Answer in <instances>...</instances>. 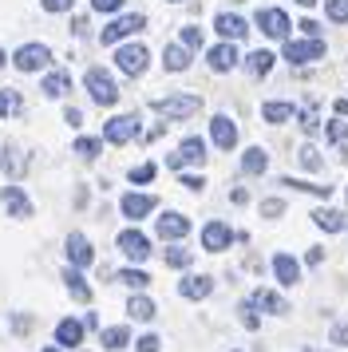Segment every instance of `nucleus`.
Wrapping results in <instances>:
<instances>
[{
    "label": "nucleus",
    "mask_w": 348,
    "mask_h": 352,
    "mask_svg": "<svg viewBox=\"0 0 348 352\" xmlns=\"http://www.w3.org/2000/svg\"><path fill=\"white\" fill-rule=\"evenodd\" d=\"M142 28H146V16H139V12H135V16H119V20H111L107 28H103V32H99V44H119V40H123V36H135V32H142Z\"/></svg>",
    "instance_id": "nucleus-5"
},
{
    "label": "nucleus",
    "mask_w": 348,
    "mask_h": 352,
    "mask_svg": "<svg viewBox=\"0 0 348 352\" xmlns=\"http://www.w3.org/2000/svg\"><path fill=\"white\" fill-rule=\"evenodd\" d=\"M297 4H316V0H297Z\"/></svg>",
    "instance_id": "nucleus-53"
},
{
    "label": "nucleus",
    "mask_w": 348,
    "mask_h": 352,
    "mask_svg": "<svg viewBox=\"0 0 348 352\" xmlns=\"http://www.w3.org/2000/svg\"><path fill=\"white\" fill-rule=\"evenodd\" d=\"M313 222L320 226L325 234H340V230H345V218H340L336 210H316V214H313Z\"/></svg>",
    "instance_id": "nucleus-29"
},
{
    "label": "nucleus",
    "mask_w": 348,
    "mask_h": 352,
    "mask_svg": "<svg viewBox=\"0 0 348 352\" xmlns=\"http://www.w3.org/2000/svg\"><path fill=\"white\" fill-rule=\"evenodd\" d=\"M155 230H158V238H162V241H178V238H186V234H190V218L171 210V214H162V218L155 222Z\"/></svg>",
    "instance_id": "nucleus-11"
},
{
    "label": "nucleus",
    "mask_w": 348,
    "mask_h": 352,
    "mask_svg": "<svg viewBox=\"0 0 348 352\" xmlns=\"http://www.w3.org/2000/svg\"><path fill=\"white\" fill-rule=\"evenodd\" d=\"M67 261H72V265H79V270H83V265H91V261H95L91 241L83 238V234H67Z\"/></svg>",
    "instance_id": "nucleus-15"
},
{
    "label": "nucleus",
    "mask_w": 348,
    "mask_h": 352,
    "mask_svg": "<svg viewBox=\"0 0 348 352\" xmlns=\"http://www.w3.org/2000/svg\"><path fill=\"white\" fill-rule=\"evenodd\" d=\"M316 123H320V119H316V111H313V107H305V115H301V127H305L309 135H313V131H316Z\"/></svg>",
    "instance_id": "nucleus-46"
},
{
    "label": "nucleus",
    "mask_w": 348,
    "mask_h": 352,
    "mask_svg": "<svg viewBox=\"0 0 348 352\" xmlns=\"http://www.w3.org/2000/svg\"><path fill=\"white\" fill-rule=\"evenodd\" d=\"M301 166H305V170H320V155H316L313 146H301Z\"/></svg>",
    "instance_id": "nucleus-39"
},
{
    "label": "nucleus",
    "mask_w": 348,
    "mask_h": 352,
    "mask_svg": "<svg viewBox=\"0 0 348 352\" xmlns=\"http://www.w3.org/2000/svg\"><path fill=\"white\" fill-rule=\"evenodd\" d=\"M234 4H241V0H234Z\"/></svg>",
    "instance_id": "nucleus-55"
},
{
    "label": "nucleus",
    "mask_w": 348,
    "mask_h": 352,
    "mask_svg": "<svg viewBox=\"0 0 348 352\" xmlns=\"http://www.w3.org/2000/svg\"><path fill=\"white\" fill-rule=\"evenodd\" d=\"M182 44H186V48H202V28L186 24V28H182Z\"/></svg>",
    "instance_id": "nucleus-42"
},
{
    "label": "nucleus",
    "mask_w": 348,
    "mask_h": 352,
    "mask_svg": "<svg viewBox=\"0 0 348 352\" xmlns=\"http://www.w3.org/2000/svg\"><path fill=\"white\" fill-rule=\"evenodd\" d=\"M155 175H158L155 162H142V166H135V170H131V182H151Z\"/></svg>",
    "instance_id": "nucleus-40"
},
{
    "label": "nucleus",
    "mask_w": 348,
    "mask_h": 352,
    "mask_svg": "<svg viewBox=\"0 0 348 352\" xmlns=\"http://www.w3.org/2000/svg\"><path fill=\"white\" fill-rule=\"evenodd\" d=\"M158 349H162V340H158L155 333H146V336L135 340V352H158Z\"/></svg>",
    "instance_id": "nucleus-41"
},
{
    "label": "nucleus",
    "mask_w": 348,
    "mask_h": 352,
    "mask_svg": "<svg viewBox=\"0 0 348 352\" xmlns=\"http://www.w3.org/2000/svg\"><path fill=\"white\" fill-rule=\"evenodd\" d=\"M281 186H293V190H309L316 198H329L332 186H316V182H297V178H281Z\"/></svg>",
    "instance_id": "nucleus-33"
},
{
    "label": "nucleus",
    "mask_w": 348,
    "mask_h": 352,
    "mask_svg": "<svg viewBox=\"0 0 348 352\" xmlns=\"http://www.w3.org/2000/svg\"><path fill=\"white\" fill-rule=\"evenodd\" d=\"M261 115H265V123L281 127V123H289V119H293V107H289V103H273V99H269L265 107H261Z\"/></svg>",
    "instance_id": "nucleus-28"
},
{
    "label": "nucleus",
    "mask_w": 348,
    "mask_h": 352,
    "mask_svg": "<svg viewBox=\"0 0 348 352\" xmlns=\"http://www.w3.org/2000/svg\"><path fill=\"white\" fill-rule=\"evenodd\" d=\"M210 72H234L237 67V48L234 44H218V48H210Z\"/></svg>",
    "instance_id": "nucleus-18"
},
{
    "label": "nucleus",
    "mask_w": 348,
    "mask_h": 352,
    "mask_svg": "<svg viewBox=\"0 0 348 352\" xmlns=\"http://www.w3.org/2000/svg\"><path fill=\"white\" fill-rule=\"evenodd\" d=\"M12 64H16V72H40V67H47L52 64V48L47 44H24V48L12 56Z\"/></svg>",
    "instance_id": "nucleus-6"
},
{
    "label": "nucleus",
    "mask_w": 348,
    "mask_h": 352,
    "mask_svg": "<svg viewBox=\"0 0 348 352\" xmlns=\"http://www.w3.org/2000/svg\"><path fill=\"white\" fill-rule=\"evenodd\" d=\"M332 107H336V115H345V119H348V99H336Z\"/></svg>",
    "instance_id": "nucleus-51"
},
{
    "label": "nucleus",
    "mask_w": 348,
    "mask_h": 352,
    "mask_svg": "<svg viewBox=\"0 0 348 352\" xmlns=\"http://www.w3.org/2000/svg\"><path fill=\"white\" fill-rule=\"evenodd\" d=\"M265 166H269V159H265V151H261V146H250V151L241 155V170H246V175H261Z\"/></svg>",
    "instance_id": "nucleus-27"
},
{
    "label": "nucleus",
    "mask_w": 348,
    "mask_h": 352,
    "mask_svg": "<svg viewBox=\"0 0 348 352\" xmlns=\"http://www.w3.org/2000/svg\"><path fill=\"white\" fill-rule=\"evenodd\" d=\"M166 265H174V270H186L190 261H194V257H190V250H178V245H174V250H166Z\"/></svg>",
    "instance_id": "nucleus-36"
},
{
    "label": "nucleus",
    "mask_w": 348,
    "mask_h": 352,
    "mask_svg": "<svg viewBox=\"0 0 348 352\" xmlns=\"http://www.w3.org/2000/svg\"><path fill=\"white\" fill-rule=\"evenodd\" d=\"M83 320H60L56 324V344H63V349H76L79 340H83Z\"/></svg>",
    "instance_id": "nucleus-19"
},
{
    "label": "nucleus",
    "mask_w": 348,
    "mask_h": 352,
    "mask_svg": "<svg viewBox=\"0 0 348 352\" xmlns=\"http://www.w3.org/2000/svg\"><path fill=\"white\" fill-rule=\"evenodd\" d=\"M4 210H8L12 218H32V202H28V194L20 190V186H4Z\"/></svg>",
    "instance_id": "nucleus-17"
},
{
    "label": "nucleus",
    "mask_w": 348,
    "mask_h": 352,
    "mask_svg": "<svg viewBox=\"0 0 348 352\" xmlns=\"http://www.w3.org/2000/svg\"><path fill=\"white\" fill-rule=\"evenodd\" d=\"M40 4H44V12H67L76 0H40Z\"/></svg>",
    "instance_id": "nucleus-45"
},
{
    "label": "nucleus",
    "mask_w": 348,
    "mask_h": 352,
    "mask_svg": "<svg viewBox=\"0 0 348 352\" xmlns=\"http://www.w3.org/2000/svg\"><path fill=\"white\" fill-rule=\"evenodd\" d=\"M139 115H115V119H107L103 123V139L107 143H115V146H123V143H131V139H139Z\"/></svg>",
    "instance_id": "nucleus-3"
},
{
    "label": "nucleus",
    "mask_w": 348,
    "mask_h": 352,
    "mask_svg": "<svg viewBox=\"0 0 348 352\" xmlns=\"http://www.w3.org/2000/svg\"><path fill=\"white\" fill-rule=\"evenodd\" d=\"M123 218H131V222H139V218H146L151 210L158 206V198L155 194H123Z\"/></svg>",
    "instance_id": "nucleus-13"
},
{
    "label": "nucleus",
    "mask_w": 348,
    "mask_h": 352,
    "mask_svg": "<svg viewBox=\"0 0 348 352\" xmlns=\"http://www.w3.org/2000/svg\"><path fill=\"white\" fill-rule=\"evenodd\" d=\"M162 64H166V72H186L190 67V48L186 44H171V48L162 52Z\"/></svg>",
    "instance_id": "nucleus-24"
},
{
    "label": "nucleus",
    "mask_w": 348,
    "mask_h": 352,
    "mask_svg": "<svg viewBox=\"0 0 348 352\" xmlns=\"http://www.w3.org/2000/svg\"><path fill=\"white\" fill-rule=\"evenodd\" d=\"M332 344H348V320L345 324H332Z\"/></svg>",
    "instance_id": "nucleus-47"
},
{
    "label": "nucleus",
    "mask_w": 348,
    "mask_h": 352,
    "mask_svg": "<svg viewBox=\"0 0 348 352\" xmlns=\"http://www.w3.org/2000/svg\"><path fill=\"white\" fill-rule=\"evenodd\" d=\"M44 352H60V349H44Z\"/></svg>",
    "instance_id": "nucleus-54"
},
{
    "label": "nucleus",
    "mask_w": 348,
    "mask_h": 352,
    "mask_svg": "<svg viewBox=\"0 0 348 352\" xmlns=\"http://www.w3.org/2000/svg\"><path fill=\"white\" fill-rule=\"evenodd\" d=\"M171 4H178V0H171Z\"/></svg>",
    "instance_id": "nucleus-56"
},
{
    "label": "nucleus",
    "mask_w": 348,
    "mask_h": 352,
    "mask_svg": "<svg viewBox=\"0 0 348 352\" xmlns=\"http://www.w3.org/2000/svg\"><path fill=\"white\" fill-rule=\"evenodd\" d=\"M166 162H171L174 170H182V166H198V162H206V143L202 139H182V146H178Z\"/></svg>",
    "instance_id": "nucleus-9"
},
{
    "label": "nucleus",
    "mask_w": 348,
    "mask_h": 352,
    "mask_svg": "<svg viewBox=\"0 0 348 352\" xmlns=\"http://www.w3.org/2000/svg\"><path fill=\"white\" fill-rule=\"evenodd\" d=\"M332 24H348V0H325Z\"/></svg>",
    "instance_id": "nucleus-35"
},
{
    "label": "nucleus",
    "mask_w": 348,
    "mask_h": 352,
    "mask_svg": "<svg viewBox=\"0 0 348 352\" xmlns=\"http://www.w3.org/2000/svg\"><path fill=\"white\" fill-rule=\"evenodd\" d=\"M246 64H250L253 76H265L269 67H273V52H250V60H246Z\"/></svg>",
    "instance_id": "nucleus-32"
},
{
    "label": "nucleus",
    "mask_w": 348,
    "mask_h": 352,
    "mask_svg": "<svg viewBox=\"0 0 348 352\" xmlns=\"http://www.w3.org/2000/svg\"><path fill=\"white\" fill-rule=\"evenodd\" d=\"M63 285H67V293H72L76 301H91V285L83 281V273H79V265H72V270H63Z\"/></svg>",
    "instance_id": "nucleus-21"
},
{
    "label": "nucleus",
    "mask_w": 348,
    "mask_h": 352,
    "mask_svg": "<svg viewBox=\"0 0 348 352\" xmlns=\"http://www.w3.org/2000/svg\"><path fill=\"white\" fill-rule=\"evenodd\" d=\"M91 8H95V12H119V8H123V0H91Z\"/></svg>",
    "instance_id": "nucleus-44"
},
{
    "label": "nucleus",
    "mask_w": 348,
    "mask_h": 352,
    "mask_svg": "<svg viewBox=\"0 0 348 352\" xmlns=\"http://www.w3.org/2000/svg\"><path fill=\"white\" fill-rule=\"evenodd\" d=\"M99 151H103L99 139H76V155H83V159H95Z\"/></svg>",
    "instance_id": "nucleus-37"
},
{
    "label": "nucleus",
    "mask_w": 348,
    "mask_h": 352,
    "mask_svg": "<svg viewBox=\"0 0 348 352\" xmlns=\"http://www.w3.org/2000/svg\"><path fill=\"white\" fill-rule=\"evenodd\" d=\"M273 273H277V281H281V285H297V281H301V265L289 254L273 257Z\"/></svg>",
    "instance_id": "nucleus-20"
},
{
    "label": "nucleus",
    "mask_w": 348,
    "mask_h": 352,
    "mask_svg": "<svg viewBox=\"0 0 348 352\" xmlns=\"http://www.w3.org/2000/svg\"><path fill=\"white\" fill-rule=\"evenodd\" d=\"M83 87L91 91V99L99 103V107H111V103L119 99V87H115V80H111L103 67H87V76H83Z\"/></svg>",
    "instance_id": "nucleus-1"
},
{
    "label": "nucleus",
    "mask_w": 348,
    "mask_h": 352,
    "mask_svg": "<svg viewBox=\"0 0 348 352\" xmlns=\"http://www.w3.org/2000/svg\"><path fill=\"white\" fill-rule=\"evenodd\" d=\"M178 293H182L186 301H202V297H210V293H214V281H210V277H202V273H194V277H182Z\"/></svg>",
    "instance_id": "nucleus-16"
},
{
    "label": "nucleus",
    "mask_w": 348,
    "mask_h": 352,
    "mask_svg": "<svg viewBox=\"0 0 348 352\" xmlns=\"http://www.w3.org/2000/svg\"><path fill=\"white\" fill-rule=\"evenodd\" d=\"M63 123H72V127H79V123H83V115H79L76 107H67V111H63Z\"/></svg>",
    "instance_id": "nucleus-49"
},
{
    "label": "nucleus",
    "mask_w": 348,
    "mask_h": 352,
    "mask_svg": "<svg viewBox=\"0 0 348 352\" xmlns=\"http://www.w3.org/2000/svg\"><path fill=\"white\" fill-rule=\"evenodd\" d=\"M210 139H214L218 151H234V146H237L234 119H230V115H214V123H210Z\"/></svg>",
    "instance_id": "nucleus-10"
},
{
    "label": "nucleus",
    "mask_w": 348,
    "mask_h": 352,
    "mask_svg": "<svg viewBox=\"0 0 348 352\" xmlns=\"http://www.w3.org/2000/svg\"><path fill=\"white\" fill-rule=\"evenodd\" d=\"M261 214H265V218H281V214H285V202L269 198V202H261Z\"/></svg>",
    "instance_id": "nucleus-43"
},
{
    "label": "nucleus",
    "mask_w": 348,
    "mask_h": 352,
    "mask_svg": "<svg viewBox=\"0 0 348 352\" xmlns=\"http://www.w3.org/2000/svg\"><path fill=\"white\" fill-rule=\"evenodd\" d=\"M119 281L131 285V289H146V285H151V277H146L142 270H119Z\"/></svg>",
    "instance_id": "nucleus-34"
},
{
    "label": "nucleus",
    "mask_w": 348,
    "mask_h": 352,
    "mask_svg": "<svg viewBox=\"0 0 348 352\" xmlns=\"http://www.w3.org/2000/svg\"><path fill=\"white\" fill-rule=\"evenodd\" d=\"M253 309H265V313H289V305H285V297H277L273 289H257L250 297Z\"/></svg>",
    "instance_id": "nucleus-22"
},
{
    "label": "nucleus",
    "mask_w": 348,
    "mask_h": 352,
    "mask_svg": "<svg viewBox=\"0 0 348 352\" xmlns=\"http://www.w3.org/2000/svg\"><path fill=\"white\" fill-rule=\"evenodd\" d=\"M24 111V99H20V91H12V87H4L0 91V119H8V115Z\"/></svg>",
    "instance_id": "nucleus-31"
},
{
    "label": "nucleus",
    "mask_w": 348,
    "mask_h": 352,
    "mask_svg": "<svg viewBox=\"0 0 348 352\" xmlns=\"http://www.w3.org/2000/svg\"><path fill=\"white\" fill-rule=\"evenodd\" d=\"M127 313H131V317L135 320H155V301H146V297H131V301H127Z\"/></svg>",
    "instance_id": "nucleus-30"
},
{
    "label": "nucleus",
    "mask_w": 348,
    "mask_h": 352,
    "mask_svg": "<svg viewBox=\"0 0 348 352\" xmlns=\"http://www.w3.org/2000/svg\"><path fill=\"white\" fill-rule=\"evenodd\" d=\"M115 64H119L123 76H142L146 64H151V52L142 48V44H127V48L115 52Z\"/></svg>",
    "instance_id": "nucleus-7"
},
{
    "label": "nucleus",
    "mask_w": 348,
    "mask_h": 352,
    "mask_svg": "<svg viewBox=\"0 0 348 352\" xmlns=\"http://www.w3.org/2000/svg\"><path fill=\"white\" fill-rule=\"evenodd\" d=\"M67 91H72V76H67V72H52V76H44V96L60 99V96H67Z\"/></svg>",
    "instance_id": "nucleus-26"
},
{
    "label": "nucleus",
    "mask_w": 348,
    "mask_h": 352,
    "mask_svg": "<svg viewBox=\"0 0 348 352\" xmlns=\"http://www.w3.org/2000/svg\"><path fill=\"white\" fill-rule=\"evenodd\" d=\"M182 186H186V190H202L206 182H202L198 175H186V178H182Z\"/></svg>",
    "instance_id": "nucleus-50"
},
{
    "label": "nucleus",
    "mask_w": 348,
    "mask_h": 352,
    "mask_svg": "<svg viewBox=\"0 0 348 352\" xmlns=\"http://www.w3.org/2000/svg\"><path fill=\"white\" fill-rule=\"evenodd\" d=\"M119 250H123L131 261H146V257H151V238L139 234V230H123V234H119Z\"/></svg>",
    "instance_id": "nucleus-12"
},
{
    "label": "nucleus",
    "mask_w": 348,
    "mask_h": 352,
    "mask_svg": "<svg viewBox=\"0 0 348 352\" xmlns=\"http://www.w3.org/2000/svg\"><path fill=\"white\" fill-rule=\"evenodd\" d=\"M257 28L269 36V40H289V16L281 8H261L257 12Z\"/></svg>",
    "instance_id": "nucleus-8"
},
{
    "label": "nucleus",
    "mask_w": 348,
    "mask_h": 352,
    "mask_svg": "<svg viewBox=\"0 0 348 352\" xmlns=\"http://www.w3.org/2000/svg\"><path fill=\"white\" fill-rule=\"evenodd\" d=\"M99 344H103L107 352H119V349H127V344H131V333H127L123 324H115V329H103V333H99Z\"/></svg>",
    "instance_id": "nucleus-25"
},
{
    "label": "nucleus",
    "mask_w": 348,
    "mask_h": 352,
    "mask_svg": "<svg viewBox=\"0 0 348 352\" xmlns=\"http://www.w3.org/2000/svg\"><path fill=\"white\" fill-rule=\"evenodd\" d=\"M301 32H305V36H320V24L305 16V20H301Z\"/></svg>",
    "instance_id": "nucleus-48"
},
{
    "label": "nucleus",
    "mask_w": 348,
    "mask_h": 352,
    "mask_svg": "<svg viewBox=\"0 0 348 352\" xmlns=\"http://www.w3.org/2000/svg\"><path fill=\"white\" fill-rule=\"evenodd\" d=\"M325 131H329V143H336V146L348 143V123H340V119H336V123H329Z\"/></svg>",
    "instance_id": "nucleus-38"
},
{
    "label": "nucleus",
    "mask_w": 348,
    "mask_h": 352,
    "mask_svg": "<svg viewBox=\"0 0 348 352\" xmlns=\"http://www.w3.org/2000/svg\"><path fill=\"white\" fill-rule=\"evenodd\" d=\"M230 241H234V230L226 222H210L202 230V245L210 250V254H221V250H230Z\"/></svg>",
    "instance_id": "nucleus-14"
},
{
    "label": "nucleus",
    "mask_w": 348,
    "mask_h": 352,
    "mask_svg": "<svg viewBox=\"0 0 348 352\" xmlns=\"http://www.w3.org/2000/svg\"><path fill=\"white\" fill-rule=\"evenodd\" d=\"M4 64H8V56H4V52H0V67H4Z\"/></svg>",
    "instance_id": "nucleus-52"
},
{
    "label": "nucleus",
    "mask_w": 348,
    "mask_h": 352,
    "mask_svg": "<svg viewBox=\"0 0 348 352\" xmlns=\"http://www.w3.org/2000/svg\"><path fill=\"white\" fill-rule=\"evenodd\" d=\"M325 56V44H320V36H305V40H289L285 44V60L289 64H313V60H320Z\"/></svg>",
    "instance_id": "nucleus-4"
},
{
    "label": "nucleus",
    "mask_w": 348,
    "mask_h": 352,
    "mask_svg": "<svg viewBox=\"0 0 348 352\" xmlns=\"http://www.w3.org/2000/svg\"><path fill=\"white\" fill-rule=\"evenodd\" d=\"M214 28H218V32L226 36V40H241V36L250 32V28H246V20H241V16H230V12L214 16Z\"/></svg>",
    "instance_id": "nucleus-23"
},
{
    "label": "nucleus",
    "mask_w": 348,
    "mask_h": 352,
    "mask_svg": "<svg viewBox=\"0 0 348 352\" xmlns=\"http://www.w3.org/2000/svg\"><path fill=\"white\" fill-rule=\"evenodd\" d=\"M198 107H202L198 96H166V99H155V103H151V111L166 115V119H190Z\"/></svg>",
    "instance_id": "nucleus-2"
}]
</instances>
